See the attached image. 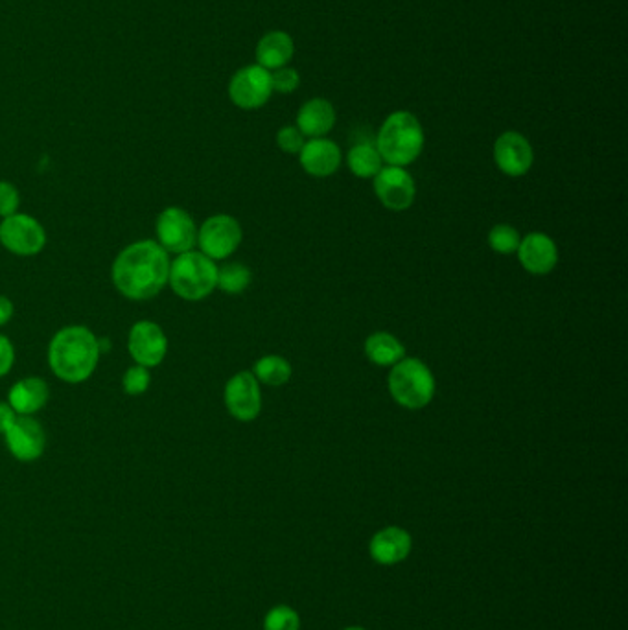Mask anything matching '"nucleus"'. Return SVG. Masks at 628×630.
<instances>
[{
  "mask_svg": "<svg viewBox=\"0 0 628 630\" xmlns=\"http://www.w3.org/2000/svg\"><path fill=\"white\" fill-rule=\"evenodd\" d=\"M170 258L161 245L140 240L128 245L113 264V282L131 301H146L163 292L170 275Z\"/></svg>",
  "mask_w": 628,
  "mask_h": 630,
  "instance_id": "1",
  "label": "nucleus"
},
{
  "mask_svg": "<svg viewBox=\"0 0 628 630\" xmlns=\"http://www.w3.org/2000/svg\"><path fill=\"white\" fill-rule=\"evenodd\" d=\"M100 360V341L87 327H65L50 341L48 362L54 374L69 382L80 384L91 378Z\"/></svg>",
  "mask_w": 628,
  "mask_h": 630,
  "instance_id": "2",
  "label": "nucleus"
},
{
  "mask_svg": "<svg viewBox=\"0 0 628 630\" xmlns=\"http://www.w3.org/2000/svg\"><path fill=\"white\" fill-rule=\"evenodd\" d=\"M376 150L389 166L406 168L415 163L424 150V129L419 118L409 111L389 115L378 133Z\"/></svg>",
  "mask_w": 628,
  "mask_h": 630,
  "instance_id": "3",
  "label": "nucleus"
},
{
  "mask_svg": "<svg viewBox=\"0 0 628 630\" xmlns=\"http://www.w3.org/2000/svg\"><path fill=\"white\" fill-rule=\"evenodd\" d=\"M168 282L181 299L201 301L218 288V266L201 251H187L170 264Z\"/></svg>",
  "mask_w": 628,
  "mask_h": 630,
  "instance_id": "4",
  "label": "nucleus"
},
{
  "mask_svg": "<svg viewBox=\"0 0 628 630\" xmlns=\"http://www.w3.org/2000/svg\"><path fill=\"white\" fill-rule=\"evenodd\" d=\"M389 393L400 408L422 409L435 397V378L430 367L419 358H404L396 363L387 378Z\"/></svg>",
  "mask_w": 628,
  "mask_h": 630,
  "instance_id": "5",
  "label": "nucleus"
},
{
  "mask_svg": "<svg viewBox=\"0 0 628 630\" xmlns=\"http://www.w3.org/2000/svg\"><path fill=\"white\" fill-rule=\"evenodd\" d=\"M242 238H244V233H242L240 223L229 214L210 216L198 231L201 253L214 262L231 257L242 244Z\"/></svg>",
  "mask_w": 628,
  "mask_h": 630,
  "instance_id": "6",
  "label": "nucleus"
},
{
  "mask_svg": "<svg viewBox=\"0 0 628 630\" xmlns=\"http://www.w3.org/2000/svg\"><path fill=\"white\" fill-rule=\"evenodd\" d=\"M0 244L19 257H34L47 245V233L35 218L17 212L0 223Z\"/></svg>",
  "mask_w": 628,
  "mask_h": 630,
  "instance_id": "7",
  "label": "nucleus"
},
{
  "mask_svg": "<svg viewBox=\"0 0 628 630\" xmlns=\"http://www.w3.org/2000/svg\"><path fill=\"white\" fill-rule=\"evenodd\" d=\"M157 244L163 247L166 253H187L198 244V227L194 218L187 210L179 207L164 209L157 218Z\"/></svg>",
  "mask_w": 628,
  "mask_h": 630,
  "instance_id": "8",
  "label": "nucleus"
},
{
  "mask_svg": "<svg viewBox=\"0 0 628 630\" xmlns=\"http://www.w3.org/2000/svg\"><path fill=\"white\" fill-rule=\"evenodd\" d=\"M373 179L374 194L385 209L402 212L413 205L417 187L406 168L387 164Z\"/></svg>",
  "mask_w": 628,
  "mask_h": 630,
  "instance_id": "9",
  "label": "nucleus"
},
{
  "mask_svg": "<svg viewBox=\"0 0 628 630\" xmlns=\"http://www.w3.org/2000/svg\"><path fill=\"white\" fill-rule=\"evenodd\" d=\"M273 93L271 72L260 65H249L238 70L229 83L231 102L240 109H258Z\"/></svg>",
  "mask_w": 628,
  "mask_h": 630,
  "instance_id": "10",
  "label": "nucleus"
},
{
  "mask_svg": "<svg viewBox=\"0 0 628 630\" xmlns=\"http://www.w3.org/2000/svg\"><path fill=\"white\" fill-rule=\"evenodd\" d=\"M225 408L240 422H253L262 411V393L255 374L249 371L234 374L225 385Z\"/></svg>",
  "mask_w": 628,
  "mask_h": 630,
  "instance_id": "11",
  "label": "nucleus"
},
{
  "mask_svg": "<svg viewBox=\"0 0 628 630\" xmlns=\"http://www.w3.org/2000/svg\"><path fill=\"white\" fill-rule=\"evenodd\" d=\"M128 349L131 358L146 369L161 365L168 352V338L153 321H139L129 330Z\"/></svg>",
  "mask_w": 628,
  "mask_h": 630,
  "instance_id": "12",
  "label": "nucleus"
},
{
  "mask_svg": "<svg viewBox=\"0 0 628 630\" xmlns=\"http://www.w3.org/2000/svg\"><path fill=\"white\" fill-rule=\"evenodd\" d=\"M494 161L509 177H522L527 174L535 161L531 142L518 131H505L494 144Z\"/></svg>",
  "mask_w": 628,
  "mask_h": 630,
  "instance_id": "13",
  "label": "nucleus"
},
{
  "mask_svg": "<svg viewBox=\"0 0 628 630\" xmlns=\"http://www.w3.org/2000/svg\"><path fill=\"white\" fill-rule=\"evenodd\" d=\"M4 437L13 457L24 463L39 459L45 452V430L37 420L32 419V415H17L12 426L4 432Z\"/></svg>",
  "mask_w": 628,
  "mask_h": 630,
  "instance_id": "14",
  "label": "nucleus"
},
{
  "mask_svg": "<svg viewBox=\"0 0 628 630\" xmlns=\"http://www.w3.org/2000/svg\"><path fill=\"white\" fill-rule=\"evenodd\" d=\"M516 255L522 268L536 277L549 275L559 264V247L544 233L527 234L520 240Z\"/></svg>",
  "mask_w": 628,
  "mask_h": 630,
  "instance_id": "15",
  "label": "nucleus"
},
{
  "mask_svg": "<svg viewBox=\"0 0 628 630\" xmlns=\"http://www.w3.org/2000/svg\"><path fill=\"white\" fill-rule=\"evenodd\" d=\"M299 163L306 174L328 177L339 170L341 150L336 142L325 137L308 140L304 142L303 150L299 152Z\"/></svg>",
  "mask_w": 628,
  "mask_h": 630,
  "instance_id": "16",
  "label": "nucleus"
},
{
  "mask_svg": "<svg viewBox=\"0 0 628 630\" xmlns=\"http://www.w3.org/2000/svg\"><path fill=\"white\" fill-rule=\"evenodd\" d=\"M411 535L404 531L402 527H385L378 531L371 540V557L378 564H398L404 559H408L411 553Z\"/></svg>",
  "mask_w": 628,
  "mask_h": 630,
  "instance_id": "17",
  "label": "nucleus"
},
{
  "mask_svg": "<svg viewBox=\"0 0 628 630\" xmlns=\"http://www.w3.org/2000/svg\"><path fill=\"white\" fill-rule=\"evenodd\" d=\"M336 124V109L325 98H314L299 109L297 128L304 137L323 139Z\"/></svg>",
  "mask_w": 628,
  "mask_h": 630,
  "instance_id": "18",
  "label": "nucleus"
},
{
  "mask_svg": "<svg viewBox=\"0 0 628 630\" xmlns=\"http://www.w3.org/2000/svg\"><path fill=\"white\" fill-rule=\"evenodd\" d=\"M48 400V385L45 380L30 376L13 385L8 395V404L17 415H34L45 408Z\"/></svg>",
  "mask_w": 628,
  "mask_h": 630,
  "instance_id": "19",
  "label": "nucleus"
},
{
  "mask_svg": "<svg viewBox=\"0 0 628 630\" xmlns=\"http://www.w3.org/2000/svg\"><path fill=\"white\" fill-rule=\"evenodd\" d=\"M293 39L286 32H269L256 45V61L266 70L286 67L293 58Z\"/></svg>",
  "mask_w": 628,
  "mask_h": 630,
  "instance_id": "20",
  "label": "nucleus"
},
{
  "mask_svg": "<svg viewBox=\"0 0 628 630\" xmlns=\"http://www.w3.org/2000/svg\"><path fill=\"white\" fill-rule=\"evenodd\" d=\"M363 349L369 362L378 367H395L396 363L406 358L402 341L389 332H374L365 341Z\"/></svg>",
  "mask_w": 628,
  "mask_h": 630,
  "instance_id": "21",
  "label": "nucleus"
},
{
  "mask_svg": "<svg viewBox=\"0 0 628 630\" xmlns=\"http://www.w3.org/2000/svg\"><path fill=\"white\" fill-rule=\"evenodd\" d=\"M347 164H349L350 172L360 179H373L374 175L384 168V161L376 150V146L367 142H361L350 148Z\"/></svg>",
  "mask_w": 628,
  "mask_h": 630,
  "instance_id": "22",
  "label": "nucleus"
},
{
  "mask_svg": "<svg viewBox=\"0 0 628 630\" xmlns=\"http://www.w3.org/2000/svg\"><path fill=\"white\" fill-rule=\"evenodd\" d=\"M291 373H293V369H291L290 362L279 354L262 356L253 367V374L258 380V384L271 385V387L288 384Z\"/></svg>",
  "mask_w": 628,
  "mask_h": 630,
  "instance_id": "23",
  "label": "nucleus"
},
{
  "mask_svg": "<svg viewBox=\"0 0 628 630\" xmlns=\"http://www.w3.org/2000/svg\"><path fill=\"white\" fill-rule=\"evenodd\" d=\"M251 279H253L251 269L240 262H231L225 264L223 268H218V288L221 292L231 295L245 292L251 284Z\"/></svg>",
  "mask_w": 628,
  "mask_h": 630,
  "instance_id": "24",
  "label": "nucleus"
},
{
  "mask_svg": "<svg viewBox=\"0 0 628 630\" xmlns=\"http://www.w3.org/2000/svg\"><path fill=\"white\" fill-rule=\"evenodd\" d=\"M520 240H522V236L509 223H498L490 229L489 245L494 253L512 255L518 251Z\"/></svg>",
  "mask_w": 628,
  "mask_h": 630,
  "instance_id": "25",
  "label": "nucleus"
},
{
  "mask_svg": "<svg viewBox=\"0 0 628 630\" xmlns=\"http://www.w3.org/2000/svg\"><path fill=\"white\" fill-rule=\"evenodd\" d=\"M301 619L290 607H275L264 619V630H299Z\"/></svg>",
  "mask_w": 628,
  "mask_h": 630,
  "instance_id": "26",
  "label": "nucleus"
},
{
  "mask_svg": "<svg viewBox=\"0 0 628 630\" xmlns=\"http://www.w3.org/2000/svg\"><path fill=\"white\" fill-rule=\"evenodd\" d=\"M150 371L142 365H133L129 367L124 378H122V385H124V391L131 395V397H139L142 393H146V389L150 387Z\"/></svg>",
  "mask_w": 628,
  "mask_h": 630,
  "instance_id": "27",
  "label": "nucleus"
},
{
  "mask_svg": "<svg viewBox=\"0 0 628 630\" xmlns=\"http://www.w3.org/2000/svg\"><path fill=\"white\" fill-rule=\"evenodd\" d=\"M299 83H301V76L297 70L291 69V67H282V69L271 72V87L277 93H293L299 87Z\"/></svg>",
  "mask_w": 628,
  "mask_h": 630,
  "instance_id": "28",
  "label": "nucleus"
},
{
  "mask_svg": "<svg viewBox=\"0 0 628 630\" xmlns=\"http://www.w3.org/2000/svg\"><path fill=\"white\" fill-rule=\"evenodd\" d=\"M304 142H306L304 135L297 126H284L277 133V144L284 153L299 155V152L303 150Z\"/></svg>",
  "mask_w": 628,
  "mask_h": 630,
  "instance_id": "29",
  "label": "nucleus"
},
{
  "mask_svg": "<svg viewBox=\"0 0 628 630\" xmlns=\"http://www.w3.org/2000/svg\"><path fill=\"white\" fill-rule=\"evenodd\" d=\"M19 190L10 181H0V218H8L17 214L19 209Z\"/></svg>",
  "mask_w": 628,
  "mask_h": 630,
  "instance_id": "30",
  "label": "nucleus"
},
{
  "mask_svg": "<svg viewBox=\"0 0 628 630\" xmlns=\"http://www.w3.org/2000/svg\"><path fill=\"white\" fill-rule=\"evenodd\" d=\"M13 362H15V349H13L12 341L0 334V378L12 371Z\"/></svg>",
  "mask_w": 628,
  "mask_h": 630,
  "instance_id": "31",
  "label": "nucleus"
},
{
  "mask_svg": "<svg viewBox=\"0 0 628 630\" xmlns=\"http://www.w3.org/2000/svg\"><path fill=\"white\" fill-rule=\"evenodd\" d=\"M15 419H17V413L13 411L12 406L6 402H0V433L6 432Z\"/></svg>",
  "mask_w": 628,
  "mask_h": 630,
  "instance_id": "32",
  "label": "nucleus"
},
{
  "mask_svg": "<svg viewBox=\"0 0 628 630\" xmlns=\"http://www.w3.org/2000/svg\"><path fill=\"white\" fill-rule=\"evenodd\" d=\"M13 317V304L8 297L0 295V327L6 325Z\"/></svg>",
  "mask_w": 628,
  "mask_h": 630,
  "instance_id": "33",
  "label": "nucleus"
},
{
  "mask_svg": "<svg viewBox=\"0 0 628 630\" xmlns=\"http://www.w3.org/2000/svg\"><path fill=\"white\" fill-rule=\"evenodd\" d=\"M345 630H363V629H358V627H350V629H345Z\"/></svg>",
  "mask_w": 628,
  "mask_h": 630,
  "instance_id": "34",
  "label": "nucleus"
}]
</instances>
